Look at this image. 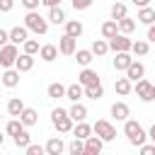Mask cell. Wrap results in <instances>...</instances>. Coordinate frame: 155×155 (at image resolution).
Returning <instances> with one entry per match:
<instances>
[{"instance_id": "obj_28", "label": "cell", "mask_w": 155, "mask_h": 155, "mask_svg": "<svg viewBox=\"0 0 155 155\" xmlns=\"http://www.w3.org/2000/svg\"><path fill=\"white\" fill-rule=\"evenodd\" d=\"M22 111H24V102H22L19 97H12V99L7 102V114L19 119V114H22Z\"/></svg>"}, {"instance_id": "obj_24", "label": "cell", "mask_w": 155, "mask_h": 155, "mask_svg": "<svg viewBox=\"0 0 155 155\" xmlns=\"http://www.w3.org/2000/svg\"><path fill=\"white\" fill-rule=\"evenodd\" d=\"M46 22H51V24H65V22H68V19H65V10H63V7H53V10H48Z\"/></svg>"}, {"instance_id": "obj_29", "label": "cell", "mask_w": 155, "mask_h": 155, "mask_svg": "<svg viewBox=\"0 0 155 155\" xmlns=\"http://www.w3.org/2000/svg\"><path fill=\"white\" fill-rule=\"evenodd\" d=\"M131 63H133L131 53H116V58H114V68L116 70H128Z\"/></svg>"}, {"instance_id": "obj_33", "label": "cell", "mask_w": 155, "mask_h": 155, "mask_svg": "<svg viewBox=\"0 0 155 155\" xmlns=\"http://www.w3.org/2000/svg\"><path fill=\"white\" fill-rule=\"evenodd\" d=\"M92 58H94V56L90 53V48H78V51H75V61H78L82 68H87V65L92 63Z\"/></svg>"}, {"instance_id": "obj_16", "label": "cell", "mask_w": 155, "mask_h": 155, "mask_svg": "<svg viewBox=\"0 0 155 155\" xmlns=\"http://www.w3.org/2000/svg\"><path fill=\"white\" fill-rule=\"evenodd\" d=\"M68 116H70V121H75V124H82L85 119H87V107L85 104H73L70 109H68Z\"/></svg>"}, {"instance_id": "obj_36", "label": "cell", "mask_w": 155, "mask_h": 155, "mask_svg": "<svg viewBox=\"0 0 155 155\" xmlns=\"http://www.w3.org/2000/svg\"><path fill=\"white\" fill-rule=\"evenodd\" d=\"M5 131H7V136H17V133H22L24 131V126L19 124V119H12V121H7V126H5Z\"/></svg>"}, {"instance_id": "obj_30", "label": "cell", "mask_w": 155, "mask_h": 155, "mask_svg": "<svg viewBox=\"0 0 155 155\" xmlns=\"http://www.w3.org/2000/svg\"><path fill=\"white\" fill-rule=\"evenodd\" d=\"M46 94H48L51 99H61V97H65V85H61V82H51V85L46 87Z\"/></svg>"}, {"instance_id": "obj_31", "label": "cell", "mask_w": 155, "mask_h": 155, "mask_svg": "<svg viewBox=\"0 0 155 155\" xmlns=\"http://www.w3.org/2000/svg\"><path fill=\"white\" fill-rule=\"evenodd\" d=\"M124 17H128L126 5H124V2H114V5H111V19H114V22H121Z\"/></svg>"}, {"instance_id": "obj_6", "label": "cell", "mask_w": 155, "mask_h": 155, "mask_svg": "<svg viewBox=\"0 0 155 155\" xmlns=\"http://www.w3.org/2000/svg\"><path fill=\"white\" fill-rule=\"evenodd\" d=\"M136 97L140 99V102H155V85L150 82V80H138L136 82Z\"/></svg>"}, {"instance_id": "obj_37", "label": "cell", "mask_w": 155, "mask_h": 155, "mask_svg": "<svg viewBox=\"0 0 155 155\" xmlns=\"http://www.w3.org/2000/svg\"><path fill=\"white\" fill-rule=\"evenodd\" d=\"M82 150H85V140L73 138V140L68 143V155H82Z\"/></svg>"}, {"instance_id": "obj_15", "label": "cell", "mask_w": 155, "mask_h": 155, "mask_svg": "<svg viewBox=\"0 0 155 155\" xmlns=\"http://www.w3.org/2000/svg\"><path fill=\"white\" fill-rule=\"evenodd\" d=\"M0 82H2L5 87H10V90H12V87H17V85H19V73H17L15 68L2 70V73H0Z\"/></svg>"}, {"instance_id": "obj_32", "label": "cell", "mask_w": 155, "mask_h": 155, "mask_svg": "<svg viewBox=\"0 0 155 155\" xmlns=\"http://www.w3.org/2000/svg\"><path fill=\"white\" fill-rule=\"evenodd\" d=\"M90 53H92V56H107V53H109V44H107L104 39H94Z\"/></svg>"}, {"instance_id": "obj_39", "label": "cell", "mask_w": 155, "mask_h": 155, "mask_svg": "<svg viewBox=\"0 0 155 155\" xmlns=\"http://www.w3.org/2000/svg\"><path fill=\"white\" fill-rule=\"evenodd\" d=\"M148 51H150L148 41H133V46H131V53H136V56H145Z\"/></svg>"}, {"instance_id": "obj_8", "label": "cell", "mask_w": 155, "mask_h": 155, "mask_svg": "<svg viewBox=\"0 0 155 155\" xmlns=\"http://www.w3.org/2000/svg\"><path fill=\"white\" fill-rule=\"evenodd\" d=\"M78 85L85 90V87H94V85H102V82H99L97 70H92V68H82V73L78 75Z\"/></svg>"}, {"instance_id": "obj_21", "label": "cell", "mask_w": 155, "mask_h": 155, "mask_svg": "<svg viewBox=\"0 0 155 155\" xmlns=\"http://www.w3.org/2000/svg\"><path fill=\"white\" fill-rule=\"evenodd\" d=\"M65 97H68L73 104H78V102L85 97V90H82L78 82H73V85H68V87H65Z\"/></svg>"}, {"instance_id": "obj_35", "label": "cell", "mask_w": 155, "mask_h": 155, "mask_svg": "<svg viewBox=\"0 0 155 155\" xmlns=\"http://www.w3.org/2000/svg\"><path fill=\"white\" fill-rule=\"evenodd\" d=\"M85 97H90V99H102L104 97V87L102 85H94V87H85Z\"/></svg>"}, {"instance_id": "obj_19", "label": "cell", "mask_w": 155, "mask_h": 155, "mask_svg": "<svg viewBox=\"0 0 155 155\" xmlns=\"http://www.w3.org/2000/svg\"><path fill=\"white\" fill-rule=\"evenodd\" d=\"M82 31H85V27H82V22H80V19H68V22H65V36L78 39Z\"/></svg>"}, {"instance_id": "obj_43", "label": "cell", "mask_w": 155, "mask_h": 155, "mask_svg": "<svg viewBox=\"0 0 155 155\" xmlns=\"http://www.w3.org/2000/svg\"><path fill=\"white\" fill-rule=\"evenodd\" d=\"M7 44H10V34H7V29H2V27H0V48H2V46H7Z\"/></svg>"}, {"instance_id": "obj_1", "label": "cell", "mask_w": 155, "mask_h": 155, "mask_svg": "<svg viewBox=\"0 0 155 155\" xmlns=\"http://www.w3.org/2000/svg\"><path fill=\"white\" fill-rule=\"evenodd\" d=\"M124 133H126L128 143H131V145H136V148L145 145V140H148V133H145V131H143V126H140L138 121H133V119L124 121Z\"/></svg>"}, {"instance_id": "obj_7", "label": "cell", "mask_w": 155, "mask_h": 155, "mask_svg": "<svg viewBox=\"0 0 155 155\" xmlns=\"http://www.w3.org/2000/svg\"><path fill=\"white\" fill-rule=\"evenodd\" d=\"M107 44H109V51H114V53H131V46H133V41L128 36H124V34H116Z\"/></svg>"}, {"instance_id": "obj_5", "label": "cell", "mask_w": 155, "mask_h": 155, "mask_svg": "<svg viewBox=\"0 0 155 155\" xmlns=\"http://www.w3.org/2000/svg\"><path fill=\"white\" fill-rule=\"evenodd\" d=\"M17 58H19V48H17V46L7 44V46H2V48H0V68H5V70L15 68Z\"/></svg>"}, {"instance_id": "obj_10", "label": "cell", "mask_w": 155, "mask_h": 155, "mask_svg": "<svg viewBox=\"0 0 155 155\" xmlns=\"http://www.w3.org/2000/svg\"><path fill=\"white\" fill-rule=\"evenodd\" d=\"M7 34H10V44H12V46H19V44H24V41L29 39V31L24 29V24H22V27H19V24L12 27Z\"/></svg>"}, {"instance_id": "obj_3", "label": "cell", "mask_w": 155, "mask_h": 155, "mask_svg": "<svg viewBox=\"0 0 155 155\" xmlns=\"http://www.w3.org/2000/svg\"><path fill=\"white\" fill-rule=\"evenodd\" d=\"M51 124H53V128H56L58 133H68V131H73V121H70L68 111L61 109V107H56V109L51 111Z\"/></svg>"}, {"instance_id": "obj_12", "label": "cell", "mask_w": 155, "mask_h": 155, "mask_svg": "<svg viewBox=\"0 0 155 155\" xmlns=\"http://www.w3.org/2000/svg\"><path fill=\"white\" fill-rule=\"evenodd\" d=\"M44 150H46V155H63V150H65V143L61 140V136H53V138H48V140H46Z\"/></svg>"}, {"instance_id": "obj_11", "label": "cell", "mask_w": 155, "mask_h": 155, "mask_svg": "<svg viewBox=\"0 0 155 155\" xmlns=\"http://www.w3.org/2000/svg\"><path fill=\"white\" fill-rule=\"evenodd\" d=\"M75 51H78V44H75V39H70V36H61L58 39V53H63V56H75Z\"/></svg>"}, {"instance_id": "obj_46", "label": "cell", "mask_w": 155, "mask_h": 155, "mask_svg": "<svg viewBox=\"0 0 155 155\" xmlns=\"http://www.w3.org/2000/svg\"><path fill=\"white\" fill-rule=\"evenodd\" d=\"M148 138H150V143H153V145H155V124H153V126H150V131H148Z\"/></svg>"}, {"instance_id": "obj_23", "label": "cell", "mask_w": 155, "mask_h": 155, "mask_svg": "<svg viewBox=\"0 0 155 155\" xmlns=\"http://www.w3.org/2000/svg\"><path fill=\"white\" fill-rule=\"evenodd\" d=\"M116 34H119V27H116V22H114V19H107V22L102 24V39H104V41H111Z\"/></svg>"}, {"instance_id": "obj_44", "label": "cell", "mask_w": 155, "mask_h": 155, "mask_svg": "<svg viewBox=\"0 0 155 155\" xmlns=\"http://www.w3.org/2000/svg\"><path fill=\"white\" fill-rule=\"evenodd\" d=\"M15 7V2L12 0H0V12H10Z\"/></svg>"}, {"instance_id": "obj_2", "label": "cell", "mask_w": 155, "mask_h": 155, "mask_svg": "<svg viewBox=\"0 0 155 155\" xmlns=\"http://www.w3.org/2000/svg\"><path fill=\"white\" fill-rule=\"evenodd\" d=\"M24 29L44 36V34L48 31V22H46V17H41L39 12H27V15H24Z\"/></svg>"}, {"instance_id": "obj_25", "label": "cell", "mask_w": 155, "mask_h": 155, "mask_svg": "<svg viewBox=\"0 0 155 155\" xmlns=\"http://www.w3.org/2000/svg\"><path fill=\"white\" fill-rule=\"evenodd\" d=\"M73 133H75L78 140H87V138L92 136V126L85 124V121H82V124H75V126H73Z\"/></svg>"}, {"instance_id": "obj_45", "label": "cell", "mask_w": 155, "mask_h": 155, "mask_svg": "<svg viewBox=\"0 0 155 155\" xmlns=\"http://www.w3.org/2000/svg\"><path fill=\"white\" fill-rule=\"evenodd\" d=\"M148 41H150V44H155V24H153V27H148Z\"/></svg>"}, {"instance_id": "obj_4", "label": "cell", "mask_w": 155, "mask_h": 155, "mask_svg": "<svg viewBox=\"0 0 155 155\" xmlns=\"http://www.w3.org/2000/svg\"><path fill=\"white\" fill-rule=\"evenodd\" d=\"M92 133H94L102 143H109V140H114V138H116V128H114L107 119H99V121L92 126Z\"/></svg>"}, {"instance_id": "obj_9", "label": "cell", "mask_w": 155, "mask_h": 155, "mask_svg": "<svg viewBox=\"0 0 155 155\" xmlns=\"http://www.w3.org/2000/svg\"><path fill=\"white\" fill-rule=\"evenodd\" d=\"M143 75H145V65L138 63V61H133V63L128 65V70H126V80H128L131 85L138 82V80H143Z\"/></svg>"}, {"instance_id": "obj_40", "label": "cell", "mask_w": 155, "mask_h": 155, "mask_svg": "<svg viewBox=\"0 0 155 155\" xmlns=\"http://www.w3.org/2000/svg\"><path fill=\"white\" fill-rule=\"evenodd\" d=\"M27 155H46V150H44V145H39V143H31L27 150H24Z\"/></svg>"}, {"instance_id": "obj_27", "label": "cell", "mask_w": 155, "mask_h": 155, "mask_svg": "<svg viewBox=\"0 0 155 155\" xmlns=\"http://www.w3.org/2000/svg\"><path fill=\"white\" fill-rule=\"evenodd\" d=\"M131 90H133V85H131L126 78H116V82H114V92H116V94L126 97V94H131Z\"/></svg>"}, {"instance_id": "obj_42", "label": "cell", "mask_w": 155, "mask_h": 155, "mask_svg": "<svg viewBox=\"0 0 155 155\" xmlns=\"http://www.w3.org/2000/svg\"><path fill=\"white\" fill-rule=\"evenodd\" d=\"M140 155H155V145H153V143L140 145Z\"/></svg>"}, {"instance_id": "obj_34", "label": "cell", "mask_w": 155, "mask_h": 155, "mask_svg": "<svg viewBox=\"0 0 155 155\" xmlns=\"http://www.w3.org/2000/svg\"><path fill=\"white\" fill-rule=\"evenodd\" d=\"M12 140H15V145H17V148H24V150H27V148L31 145V136H29L27 131H22V133H17V136H15Z\"/></svg>"}, {"instance_id": "obj_20", "label": "cell", "mask_w": 155, "mask_h": 155, "mask_svg": "<svg viewBox=\"0 0 155 155\" xmlns=\"http://www.w3.org/2000/svg\"><path fill=\"white\" fill-rule=\"evenodd\" d=\"M34 68V56H27V53H19L17 63H15V70L17 73H29Z\"/></svg>"}, {"instance_id": "obj_13", "label": "cell", "mask_w": 155, "mask_h": 155, "mask_svg": "<svg viewBox=\"0 0 155 155\" xmlns=\"http://www.w3.org/2000/svg\"><path fill=\"white\" fill-rule=\"evenodd\" d=\"M111 116H114L116 121H128V116H131L128 104H126V102H114V104H111Z\"/></svg>"}, {"instance_id": "obj_41", "label": "cell", "mask_w": 155, "mask_h": 155, "mask_svg": "<svg viewBox=\"0 0 155 155\" xmlns=\"http://www.w3.org/2000/svg\"><path fill=\"white\" fill-rule=\"evenodd\" d=\"M90 5H92L90 0H73V7H75V10H87Z\"/></svg>"}, {"instance_id": "obj_47", "label": "cell", "mask_w": 155, "mask_h": 155, "mask_svg": "<svg viewBox=\"0 0 155 155\" xmlns=\"http://www.w3.org/2000/svg\"><path fill=\"white\" fill-rule=\"evenodd\" d=\"M2 143H5V136H2V133H0V145H2Z\"/></svg>"}, {"instance_id": "obj_26", "label": "cell", "mask_w": 155, "mask_h": 155, "mask_svg": "<svg viewBox=\"0 0 155 155\" xmlns=\"http://www.w3.org/2000/svg\"><path fill=\"white\" fill-rule=\"evenodd\" d=\"M116 27H119V34L128 36V34H133V31H136V19H131V17H124L121 22H116Z\"/></svg>"}, {"instance_id": "obj_18", "label": "cell", "mask_w": 155, "mask_h": 155, "mask_svg": "<svg viewBox=\"0 0 155 155\" xmlns=\"http://www.w3.org/2000/svg\"><path fill=\"white\" fill-rule=\"evenodd\" d=\"M39 58L46 61V63H53V61L58 58V46H53V44H44V46L39 48Z\"/></svg>"}, {"instance_id": "obj_14", "label": "cell", "mask_w": 155, "mask_h": 155, "mask_svg": "<svg viewBox=\"0 0 155 155\" xmlns=\"http://www.w3.org/2000/svg\"><path fill=\"white\" fill-rule=\"evenodd\" d=\"M102 148H104V143H102L97 136H90V138L85 140V150H82V155H102Z\"/></svg>"}, {"instance_id": "obj_22", "label": "cell", "mask_w": 155, "mask_h": 155, "mask_svg": "<svg viewBox=\"0 0 155 155\" xmlns=\"http://www.w3.org/2000/svg\"><path fill=\"white\" fill-rule=\"evenodd\" d=\"M39 121V114H36V109H31V107H24V111L19 114V124L22 126H34Z\"/></svg>"}, {"instance_id": "obj_17", "label": "cell", "mask_w": 155, "mask_h": 155, "mask_svg": "<svg viewBox=\"0 0 155 155\" xmlns=\"http://www.w3.org/2000/svg\"><path fill=\"white\" fill-rule=\"evenodd\" d=\"M136 19L140 22V24H145V27H153L155 24V7H140L138 10V15H136Z\"/></svg>"}, {"instance_id": "obj_38", "label": "cell", "mask_w": 155, "mask_h": 155, "mask_svg": "<svg viewBox=\"0 0 155 155\" xmlns=\"http://www.w3.org/2000/svg\"><path fill=\"white\" fill-rule=\"evenodd\" d=\"M22 46H24V53H27V56H36V53H39V48H41L36 39H27Z\"/></svg>"}]
</instances>
